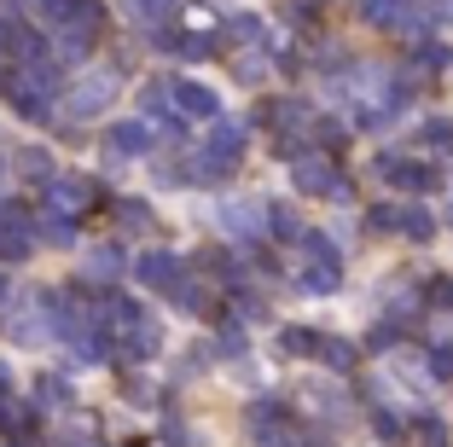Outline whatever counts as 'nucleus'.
I'll return each instance as SVG.
<instances>
[{
  "label": "nucleus",
  "instance_id": "obj_1",
  "mask_svg": "<svg viewBox=\"0 0 453 447\" xmlns=\"http://www.w3.org/2000/svg\"><path fill=\"white\" fill-rule=\"evenodd\" d=\"M117 99V70H88V76L76 81V88L65 93V111L76 122H88V117H99V111Z\"/></svg>",
  "mask_w": 453,
  "mask_h": 447
},
{
  "label": "nucleus",
  "instance_id": "obj_2",
  "mask_svg": "<svg viewBox=\"0 0 453 447\" xmlns=\"http://www.w3.org/2000/svg\"><path fill=\"white\" fill-rule=\"evenodd\" d=\"M244 140H250V134H244V122H233V117H215L210 140L198 145V151H203V163L215 169V181H221V174L233 169L239 158H244Z\"/></svg>",
  "mask_w": 453,
  "mask_h": 447
},
{
  "label": "nucleus",
  "instance_id": "obj_3",
  "mask_svg": "<svg viewBox=\"0 0 453 447\" xmlns=\"http://www.w3.org/2000/svg\"><path fill=\"white\" fill-rule=\"evenodd\" d=\"M94 204H105V197H99V186L88 181V174H53V181H47V210L88 215Z\"/></svg>",
  "mask_w": 453,
  "mask_h": 447
},
{
  "label": "nucleus",
  "instance_id": "obj_4",
  "mask_svg": "<svg viewBox=\"0 0 453 447\" xmlns=\"http://www.w3.org/2000/svg\"><path fill=\"white\" fill-rule=\"evenodd\" d=\"M291 186H296V192H308V197H349V181L326 158H296L291 163Z\"/></svg>",
  "mask_w": 453,
  "mask_h": 447
},
{
  "label": "nucleus",
  "instance_id": "obj_5",
  "mask_svg": "<svg viewBox=\"0 0 453 447\" xmlns=\"http://www.w3.org/2000/svg\"><path fill=\"white\" fill-rule=\"evenodd\" d=\"M221 227H226V238H239V244H256V238L267 233V210L256 204V197H221Z\"/></svg>",
  "mask_w": 453,
  "mask_h": 447
},
{
  "label": "nucleus",
  "instance_id": "obj_6",
  "mask_svg": "<svg viewBox=\"0 0 453 447\" xmlns=\"http://www.w3.org/2000/svg\"><path fill=\"white\" fill-rule=\"evenodd\" d=\"M35 244H41V238H35L29 210H24V204H6V210H0V262H24Z\"/></svg>",
  "mask_w": 453,
  "mask_h": 447
},
{
  "label": "nucleus",
  "instance_id": "obj_7",
  "mask_svg": "<svg viewBox=\"0 0 453 447\" xmlns=\"http://www.w3.org/2000/svg\"><path fill=\"white\" fill-rule=\"evenodd\" d=\"M134 274H140V285H146V290H174L180 279H187V262L169 256V250H146L140 262H134Z\"/></svg>",
  "mask_w": 453,
  "mask_h": 447
},
{
  "label": "nucleus",
  "instance_id": "obj_8",
  "mask_svg": "<svg viewBox=\"0 0 453 447\" xmlns=\"http://www.w3.org/2000/svg\"><path fill=\"white\" fill-rule=\"evenodd\" d=\"M105 151L122 158V163L146 158V151H151V128H146V122H111V128H105Z\"/></svg>",
  "mask_w": 453,
  "mask_h": 447
},
{
  "label": "nucleus",
  "instance_id": "obj_9",
  "mask_svg": "<svg viewBox=\"0 0 453 447\" xmlns=\"http://www.w3.org/2000/svg\"><path fill=\"white\" fill-rule=\"evenodd\" d=\"M6 331H12V343L35 349L53 337V320H47V308H6Z\"/></svg>",
  "mask_w": 453,
  "mask_h": 447
},
{
  "label": "nucleus",
  "instance_id": "obj_10",
  "mask_svg": "<svg viewBox=\"0 0 453 447\" xmlns=\"http://www.w3.org/2000/svg\"><path fill=\"white\" fill-rule=\"evenodd\" d=\"M174 111H180V117L215 122L221 117V99H215V88H203V81H174Z\"/></svg>",
  "mask_w": 453,
  "mask_h": 447
},
{
  "label": "nucleus",
  "instance_id": "obj_11",
  "mask_svg": "<svg viewBox=\"0 0 453 447\" xmlns=\"http://www.w3.org/2000/svg\"><path fill=\"white\" fill-rule=\"evenodd\" d=\"M378 174H384L389 186H401V192H430V186H436V169H425V163H401V158H378Z\"/></svg>",
  "mask_w": 453,
  "mask_h": 447
},
{
  "label": "nucleus",
  "instance_id": "obj_12",
  "mask_svg": "<svg viewBox=\"0 0 453 447\" xmlns=\"http://www.w3.org/2000/svg\"><path fill=\"white\" fill-rule=\"evenodd\" d=\"M94 35H99V29H88V24L53 29V58H58V65H76V58H88V53H94Z\"/></svg>",
  "mask_w": 453,
  "mask_h": 447
},
{
  "label": "nucleus",
  "instance_id": "obj_13",
  "mask_svg": "<svg viewBox=\"0 0 453 447\" xmlns=\"http://www.w3.org/2000/svg\"><path fill=\"white\" fill-rule=\"evenodd\" d=\"M122 267H128V256H122L117 244H99V250H88V267H81V279H88V285H111Z\"/></svg>",
  "mask_w": 453,
  "mask_h": 447
},
{
  "label": "nucleus",
  "instance_id": "obj_14",
  "mask_svg": "<svg viewBox=\"0 0 453 447\" xmlns=\"http://www.w3.org/2000/svg\"><path fill=\"white\" fill-rule=\"evenodd\" d=\"M35 238H41V244H53V250H70V244H76V215L47 210V215L35 221Z\"/></svg>",
  "mask_w": 453,
  "mask_h": 447
},
{
  "label": "nucleus",
  "instance_id": "obj_15",
  "mask_svg": "<svg viewBox=\"0 0 453 447\" xmlns=\"http://www.w3.org/2000/svg\"><path fill=\"white\" fill-rule=\"evenodd\" d=\"M296 285H303L308 297H332V290L343 285V262H308L303 274H296Z\"/></svg>",
  "mask_w": 453,
  "mask_h": 447
},
{
  "label": "nucleus",
  "instance_id": "obj_16",
  "mask_svg": "<svg viewBox=\"0 0 453 447\" xmlns=\"http://www.w3.org/2000/svg\"><path fill=\"white\" fill-rule=\"evenodd\" d=\"M111 210H117V227H128V233H151V227H157L151 204H140V197H117Z\"/></svg>",
  "mask_w": 453,
  "mask_h": 447
},
{
  "label": "nucleus",
  "instance_id": "obj_17",
  "mask_svg": "<svg viewBox=\"0 0 453 447\" xmlns=\"http://www.w3.org/2000/svg\"><path fill=\"white\" fill-rule=\"evenodd\" d=\"M169 297H174V303H180V308H187V314H210V308H215V297H210V285H203V279H180V285H174L169 290Z\"/></svg>",
  "mask_w": 453,
  "mask_h": 447
},
{
  "label": "nucleus",
  "instance_id": "obj_18",
  "mask_svg": "<svg viewBox=\"0 0 453 447\" xmlns=\"http://www.w3.org/2000/svg\"><path fill=\"white\" fill-rule=\"evenodd\" d=\"M169 99H174V81H146V88H140V111H146L151 122H169Z\"/></svg>",
  "mask_w": 453,
  "mask_h": 447
},
{
  "label": "nucleus",
  "instance_id": "obj_19",
  "mask_svg": "<svg viewBox=\"0 0 453 447\" xmlns=\"http://www.w3.org/2000/svg\"><path fill=\"white\" fill-rule=\"evenodd\" d=\"M35 401H41V407H70L76 389H70V378H58V372H41V378H35Z\"/></svg>",
  "mask_w": 453,
  "mask_h": 447
},
{
  "label": "nucleus",
  "instance_id": "obj_20",
  "mask_svg": "<svg viewBox=\"0 0 453 447\" xmlns=\"http://www.w3.org/2000/svg\"><path fill=\"white\" fill-rule=\"evenodd\" d=\"M12 169L24 174V181H53V158H47L41 145H24V151L12 158Z\"/></svg>",
  "mask_w": 453,
  "mask_h": 447
},
{
  "label": "nucleus",
  "instance_id": "obj_21",
  "mask_svg": "<svg viewBox=\"0 0 453 447\" xmlns=\"http://www.w3.org/2000/svg\"><path fill=\"white\" fill-rule=\"evenodd\" d=\"M355 6H360V18H366V24H384V29H395L401 12H407L401 0H355Z\"/></svg>",
  "mask_w": 453,
  "mask_h": 447
},
{
  "label": "nucleus",
  "instance_id": "obj_22",
  "mask_svg": "<svg viewBox=\"0 0 453 447\" xmlns=\"http://www.w3.org/2000/svg\"><path fill=\"white\" fill-rule=\"evenodd\" d=\"M280 349H285V355H320V331L285 326V331H280Z\"/></svg>",
  "mask_w": 453,
  "mask_h": 447
},
{
  "label": "nucleus",
  "instance_id": "obj_23",
  "mask_svg": "<svg viewBox=\"0 0 453 447\" xmlns=\"http://www.w3.org/2000/svg\"><path fill=\"white\" fill-rule=\"evenodd\" d=\"M418 145H430V151H453V117H430L425 128H418Z\"/></svg>",
  "mask_w": 453,
  "mask_h": 447
},
{
  "label": "nucleus",
  "instance_id": "obj_24",
  "mask_svg": "<svg viewBox=\"0 0 453 447\" xmlns=\"http://www.w3.org/2000/svg\"><path fill=\"white\" fill-rule=\"evenodd\" d=\"M0 430L24 442V435L35 430V412H29V407H12V401H0Z\"/></svg>",
  "mask_w": 453,
  "mask_h": 447
},
{
  "label": "nucleus",
  "instance_id": "obj_25",
  "mask_svg": "<svg viewBox=\"0 0 453 447\" xmlns=\"http://www.w3.org/2000/svg\"><path fill=\"white\" fill-rule=\"evenodd\" d=\"M320 360H326V366H337V372H349V366H355V343H343V337H320Z\"/></svg>",
  "mask_w": 453,
  "mask_h": 447
},
{
  "label": "nucleus",
  "instance_id": "obj_26",
  "mask_svg": "<svg viewBox=\"0 0 453 447\" xmlns=\"http://www.w3.org/2000/svg\"><path fill=\"white\" fill-rule=\"evenodd\" d=\"M24 6H35L41 24H53V29H65L70 12H76V0H24Z\"/></svg>",
  "mask_w": 453,
  "mask_h": 447
},
{
  "label": "nucleus",
  "instance_id": "obj_27",
  "mask_svg": "<svg viewBox=\"0 0 453 447\" xmlns=\"http://www.w3.org/2000/svg\"><path fill=\"white\" fill-rule=\"evenodd\" d=\"M401 233H407V238H418V244H425V238L436 233V221H430V215L418 210V204H407V210H401Z\"/></svg>",
  "mask_w": 453,
  "mask_h": 447
},
{
  "label": "nucleus",
  "instance_id": "obj_28",
  "mask_svg": "<svg viewBox=\"0 0 453 447\" xmlns=\"http://www.w3.org/2000/svg\"><path fill=\"white\" fill-rule=\"evenodd\" d=\"M267 122H280V128H296V122H308V105H303V99H280V105L267 111Z\"/></svg>",
  "mask_w": 453,
  "mask_h": 447
},
{
  "label": "nucleus",
  "instance_id": "obj_29",
  "mask_svg": "<svg viewBox=\"0 0 453 447\" xmlns=\"http://www.w3.org/2000/svg\"><path fill=\"white\" fill-rule=\"evenodd\" d=\"M134 12H140V24H169L174 18V0H134Z\"/></svg>",
  "mask_w": 453,
  "mask_h": 447
},
{
  "label": "nucleus",
  "instance_id": "obj_30",
  "mask_svg": "<svg viewBox=\"0 0 453 447\" xmlns=\"http://www.w3.org/2000/svg\"><path fill=\"white\" fill-rule=\"evenodd\" d=\"M280 401H256V407H250V430H273V419H280Z\"/></svg>",
  "mask_w": 453,
  "mask_h": 447
},
{
  "label": "nucleus",
  "instance_id": "obj_31",
  "mask_svg": "<svg viewBox=\"0 0 453 447\" xmlns=\"http://www.w3.org/2000/svg\"><path fill=\"white\" fill-rule=\"evenodd\" d=\"M256 447H303L296 430H256Z\"/></svg>",
  "mask_w": 453,
  "mask_h": 447
},
{
  "label": "nucleus",
  "instance_id": "obj_32",
  "mask_svg": "<svg viewBox=\"0 0 453 447\" xmlns=\"http://www.w3.org/2000/svg\"><path fill=\"white\" fill-rule=\"evenodd\" d=\"M267 227H273L280 238H291V233H296V215L285 210V204H273V210H267Z\"/></svg>",
  "mask_w": 453,
  "mask_h": 447
},
{
  "label": "nucleus",
  "instance_id": "obj_33",
  "mask_svg": "<svg viewBox=\"0 0 453 447\" xmlns=\"http://www.w3.org/2000/svg\"><path fill=\"white\" fill-rule=\"evenodd\" d=\"M262 76H267L262 53H244V58H239V81H250V88H256V81H262Z\"/></svg>",
  "mask_w": 453,
  "mask_h": 447
},
{
  "label": "nucleus",
  "instance_id": "obj_34",
  "mask_svg": "<svg viewBox=\"0 0 453 447\" xmlns=\"http://www.w3.org/2000/svg\"><path fill=\"white\" fill-rule=\"evenodd\" d=\"M244 349H250V337L239 326H221V355H244Z\"/></svg>",
  "mask_w": 453,
  "mask_h": 447
},
{
  "label": "nucleus",
  "instance_id": "obj_35",
  "mask_svg": "<svg viewBox=\"0 0 453 447\" xmlns=\"http://www.w3.org/2000/svg\"><path fill=\"white\" fill-rule=\"evenodd\" d=\"M180 53H187V58H203V53H215V41L210 35H187V41H180Z\"/></svg>",
  "mask_w": 453,
  "mask_h": 447
},
{
  "label": "nucleus",
  "instance_id": "obj_36",
  "mask_svg": "<svg viewBox=\"0 0 453 447\" xmlns=\"http://www.w3.org/2000/svg\"><path fill=\"white\" fill-rule=\"evenodd\" d=\"M226 29H233V35H239V41H256V35H262V24H256V18H233V24H226Z\"/></svg>",
  "mask_w": 453,
  "mask_h": 447
},
{
  "label": "nucleus",
  "instance_id": "obj_37",
  "mask_svg": "<svg viewBox=\"0 0 453 447\" xmlns=\"http://www.w3.org/2000/svg\"><path fill=\"white\" fill-rule=\"evenodd\" d=\"M418 447H441V424H436V419L418 424Z\"/></svg>",
  "mask_w": 453,
  "mask_h": 447
},
{
  "label": "nucleus",
  "instance_id": "obj_38",
  "mask_svg": "<svg viewBox=\"0 0 453 447\" xmlns=\"http://www.w3.org/2000/svg\"><path fill=\"white\" fill-rule=\"evenodd\" d=\"M314 134H320L326 145H343V128H337V122H320V128H314Z\"/></svg>",
  "mask_w": 453,
  "mask_h": 447
},
{
  "label": "nucleus",
  "instance_id": "obj_39",
  "mask_svg": "<svg viewBox=\"0 0 453 447\" xmlns=\"http://www.w3.org/2000/svg\"><path fill=\"white\" fill-rule=\"evenodd\" d=\"M0 297H6V274H0Z\"/></svg>",
  "mask_w": 453,
  "mask_h": 447
},
{
  "label": "nucleus",
  "instance_id": "obj_40",
  "mask_svg": "<svg viewBox=\"0 0 453 447\" xmlns=\"http://www.w3.org/2000/svg\"><path fill=\"white\" fill-rule=\"evenodd\" d=\"M6 447H24V442H6Z\"/></svg>",
  "mask_w": 453,
  "mask_h": 447
}]
</instances>
